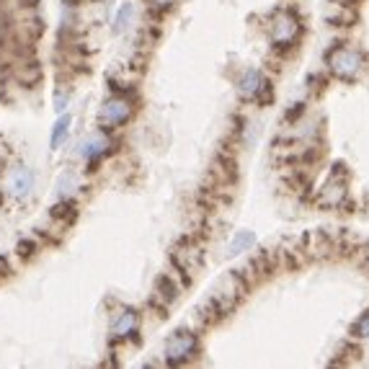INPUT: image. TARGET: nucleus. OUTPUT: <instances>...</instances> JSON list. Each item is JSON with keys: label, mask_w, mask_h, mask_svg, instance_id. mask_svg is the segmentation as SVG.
<instances>
[{"label": "nucleus", "mask_w": 369, "mask_h": 369, "mask_svg": "<svg viewBox=\"0 0 369 369\" xmlns=\"http://www.w3.org/2000/svg\"><path fill=\"white\" fill-rule=\"evenodd\" d=\"M343 199H346V176H343V178L330 176V181L323 186L318 202H321L323 207H339Z\"/></svg>", "instance_id": "nucleus-8"}, {"label": "nucleus", "mask_w": 369, "mask_h": 369, "mask_svg": "<svg viewBox=\"0 0 369 369\" xmlns=\"http://www.w3.org/2000/svg\"><path fill=\"white\" fill-rule=\"evenodd\" d=\"M137 323H140V318H137L135 310H122L117 315V321L111 323V333L119 336V339H124V336H129V333H135Z\"/></svg>", "instance_id": "nucleus-9"}, {"label": "nucleus", "mask_w": 369, "mask_h": 369, "mask_svg": "<svg viewBox=\"0 0 369 369\" xmlns=\"http://www.w3.org/2000/svg\"><path fill=\"white\" fill-rule=\"evenodd\" d=\"M243 292H245V287H243V282H240V276H238V274H230V276H225L223 282L214 287L212 297H209V305L214 308L217 315H225V312L238 302V297H240Z\"/></svg>", "instance_id": "nucleus-2"}, {"label": "nucleus", "mask_w": 369, "mask_h": 369, "mask_svg": "<svg viewBox=\"0 0 369 369\" xmlns=\"http://www.w3.org/2000/svg\"><path fill=\"white\" fill-rule=\"evenodd\" d=\"M328 68L333 70L339 78L354 80V78H359L361 70H364V55L349 47L333 49L328 55Z\"/></svg>", "instance_id": "nucleus-1"}, {"label": "nucleus", "mask_w": 369, "mask_h": 369, "mask_svg": "<svg viewBox=\"0 0 369 369\" xmlns=\"http://www.w3.org/2000/svg\"><path fill=\"white\" fill-rule=\"evenodd\" d=\"M155 294L158 297H163V302L165 305H171V302L176 300V287L171 282H168V279H160V282H158V290H155Z\"/></svg>", "instance_id": "nucleus-13"}, {"label": "nucleus", "mask_w": 369, "mask_h": 369, "mask_svg": "<svg viewBox=\"0 0 369 369\" xmlns=\"http://www.w3.org/2000/svg\"><path fill=\"white\" fill-rule=\"evenodd\" d=\"M196 351V336L189 328L176 330L171 339L165 341V359L171 364H181Z\"/></svg>", "instance_id": "nucleus-3"}, {"label": "nucleus", "mask_w": 369, "mask_h": 369, "mask_svg": "<svg viewBox=\"0 0 369 369\" xmlns=\"http://www.w3.org/2000/svg\"><path fill=\"white\" fill-rule=\"evenodd\" d=\"M300 37V21L292 13H276L272 21V44L284 47Z\"/></svg>", "instance_id": "nucleus-4"}, {"label": "nucleus", "mask_w": 369, "mask_h": 369, "mask_svg": "<svg viewBox=\"0 0 369 369\" xmlns=\"http://www.w3.org/2000/svg\"><path fill=\"white\" fill-rule=\"evenodd\" d=\"M108 150V140L104 135H91L80 145V155L86 158V160H93V158H98L101 153H106Z\"/></svg>", "instance_id": "nucleus-10"}, {"label": "nucleus", "mask_w": 369, "mask_h": 369, "mask_svg": "<svg viewBox=\"0 0 369 369\" xmlns=\"http://www.w3.org/2000/svg\"><path fill=\"white\" fill-rule=\"evenodd\" d=\"M132 114V106H129V101L126 98H108L104 101V106L98 111V122L106 126H117V124H124L126 119Z\"/></svg>", "instance_id": "nucleus-6"}, {"label": "nucleus", "mask_w": 369, "mask_h": 369, "mask_svg": "<svg viewBox=\"0 0 369 369\" xmlns=\"http://www.w3.org/2000/svg\"><path fill=\"white\" fill-rule=\"evenodd\" d=\"M238 91H240V96L243 98H256V96H266L269 93V83L261 78V73L258 70L248 68L240 75V80H238Z\"/></svg>", "instance_id": "nucleus-7"}, {"label": "nucleus", "mask_w": 369, "mask_h": 369, "mask_svg": "<svg viewBox=\"0 0 369 369\" xmlns=\"http://www.w3.org/2000/svg\"><path fill=\"white\" fill-rule=\"evenodd\" d=\"M351 333H357L359 339H367L369 341V312H364L359 321L354 323V328H351Z\"/></svg>", "instance_id": "nucleus-14"}, {"label": "nucleus", "mask_w": 369, "mask_h": 369, "mask_svg": "<svg viewBox=\"0 0 369 369\" xmlns=\"http://www.w3.org/2000/svg\"><path fill=\"white\" fill-rule=\"evenodd\" d=\"M173 263L186 276H194L205 266V253H202V248H196L194 243H184L173 251Z\"/></svg>", "instance_id": "nucleus-5"}, {"label": "nucleus", "mask_w": 369, "mask_h": 369, "mask_svg": "<svg viewBox=\"0 0 369 369\" xmlns=\"http://www.w3.org/2000/svg\"><path fill=\"white\" fill-rule=\"evenodd\" d=\"M251 245H253V233L251 230H243V233L235 235V240L230 243L227 253H230V256H238V253L245 251V248H251Z\"/></svg>", "instance_id": "nucleus-11"}, {"label": "nucleus", "mask_w": 369, "mask_h": 369, "mask_svg": "<svg viewBox=\"0 0 369 369\" xmlns=\"http://www.w3.org/2000/svg\"><path fill=\"white\" fill-rule=\"evenodd\" d=\"M68 132H70V117H62L57 124H55V132H52V147H55V150L68 140Z\"/></svg>", "instance_id": "nucleus-12"}, {"label": "nucleus", "mask_w": 369, "mask_h": 369, "mask_svg": "<svg viewBox=\"0 0 369 369\" xmlns=\"http://www.w3.org/2000/svg\"><path fill=\"white\" fill-rule=\"evenodd\" d=\"M153 6H158V8H168V6H173L176 0H150Z\"/></svg>", "instance_id": "nucleus-15"}]
</instances>
